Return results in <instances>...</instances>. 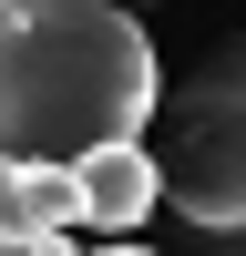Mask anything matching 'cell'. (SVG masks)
I'll list each match as a JSON object with an SVG mask.
<instances>
[{
    "mask_svg": "<svg viewBox=\"0 0 246 256\" xmlns=\"http://www.w3.org/2000/svg\"><path fill=\"white\" fill-rule=\"evenodd\" d=\"M164 62L113 0H0V164H82L144 144Z\"/></svg>",
    "mask_w": 246,
    "mask_h": 256,
    "instance_id": "6da1fadb",
    "label": "cell"
},
{
    "mask_svg": "<svg viewBox=\"0 0 246 256\" xmlns=\"http://www.w3.org/2000/svg\"><path fill=\"white\" fill-rule=\"evenodd\" d=\"M113 256H144V246H113Z\"/></svg>",
    "mask_w": 246,
    "mask_h": 256,
    "instance_id": "8992f818",
    "label": "cell"
},
{
    "mask_svg": "<svg viewBox=\"0 0 246 256\" xmlns=\"http://www.w3.org/2000/svg\"><path fill=\"white\" fill-rule=\"evenodd\" d=\"M72 184H82V226L134 236V226L164 205V154H144V144H102V154L72 164Z\"/></svg>",
    "mask_w": 246,
    "mask_h": 256,
    "instance_id": "3957f363",
    "label": "cell"
},
{
    "mask_svg": "<svg viewBox=\"0 0 246 256\" xmlns=\"http://www.w3.org/2000/svg\"><path fill=\"white\" fill-rule=\"evenodd\" d=\"M62 226H82L72 164H0V236L10 246H52Z\"/></svg>",
    "mask_w": 246,
    "mask_h": 256,
    "instance_id": "277c9868",
    "label": "cell"
},
{
    "mask_svg": "<svg viewBox=\"0 0 246 256\" xmlns=\"http://www.w3.org/2000/svg\"><path fill=\"white\" fill-rule=\"evenodd\" d=\"M164 195L195 226L236 236L246 226V41L216 52L174 102V144H164Z\"/></svg>",
    "mask_w": 246,
    "mask_h": 256,
    "instance_id": "7a4b0ae2",
    "label": "cell"
},
{
    "mask_svg": "<svg viewBox=\"0 0 246 256\" xmlns=\"http://www.w3.org/2000/svg\"><path fill=\"white\" fill-rule=\"evenodd\" d=\"M0 256H72V246H62V236H52V246H10V236H0Z\"/></svg>",
    "mask_w": 246,
    "mask_h": 256,
    "instance_id": "5b68a950",
    "label": "cell"
}]
</instances>
